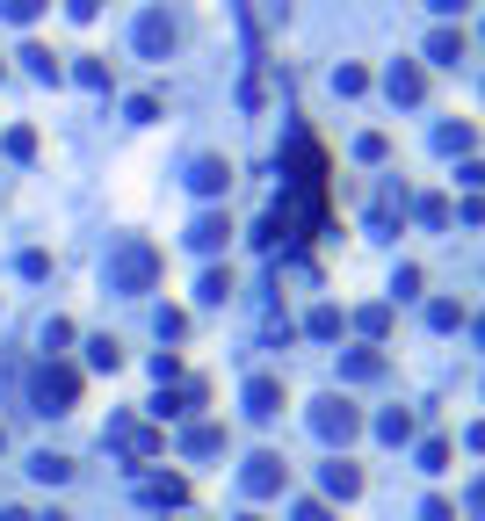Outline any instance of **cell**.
Returning <instances> with one entry per match:
<instances>
[{"instance_id":"6da1fadb","label":"cell","mask_w":485,"mask_h":521,"mask_svg":"<svg viewBox=\"0 0 485 521\" xmlns=\"http://www.w3.org/2000/svg\"><path fill=\"white\" fill-rule=\"evenodd\" d=\"M160 268H167V261H160L153 239H145V232H124V239L109 247V268H102V275H109L116 297H145V290L160 283Z\"/></svg>"},{"instance_id":"7a4b0ae2","label":"cell","mask_w":485,"mask_h":521,"mask_svg":"<svg viewBox=\"0 0 485 521\" xmlns=\"http://www.w3.org/2000/svg\"><path fill=\"white\" fill-rule=\"evenodd\" d=\"M80 406V370H66V362H44L37 377H29V413H73Z\"/></svg>"},{"instance_id":"3957f363","label":"cell","mask_w":485,"mask_h":521,"mask_svg":"<svg viewBox=\"0 0 485 521\" xmlns=\"http://www.w3.org/2000/svg\"><path fill=\"white\" fill-rule=\"evenodd\" d=\"M312 435H319V442H333V449H348V442L362 435V413L348 406L341 391H326L319 406H312Z\"/></svg>"},{"instance_id":"277c9868","label":"cell","mask_w":485,"mask_h":521,"mask_svg":"<svg viewBox=\"0 0 485 521\" xmlns=\"http://www.w3.org/2000/svg\"><path fill=\"white\" fill-rule=\"evenodd\" d=\"M109 449L131 456V464H153V456L167 449V435H160V427H145V420H131V413H116L109 420Z\"/></svg>"},{"instance_id":"5b68a950","label":"cell","mask_w":485,"mask_h":521,"mask_svg":"<svg viewBox=\"0 0 485 521\" xmlns=\"http://www.w3.org/2000/svg\"><path fill=\"white\" fill-rule=\"evenodd\" d=\"M239 485H247V500H276L283 485H290V464H283L276 449H254L247 471H239Z\"/></svg>"},{"instance_id":"8992f818","label":"cell","mask_w":485,"mask_h":521,"mask_svg":"<svg viewBox=\"0 0 485 521\" xmlns=\"http://www.w3.org/2000/svg\"><path fill=\"white\" fill-rule=\"evenodd\" d=\"M131 44H138V58H153V66H160V58L181 44V29H174V15H167V8H145V15H138V29H131Z\"/></svg>"},{"instance_id":"52a82bcc","label":"cell","mask_w":485,"mask_h":521,"mask_svg":"<svg viewBox=\"0 0 485 521\" xmlns=\"http://www.w3.org/2000/svg\"><path fill=\"white\" fill-rule=\"evenodd\" d=\"M384 95L406 102V109L428 95V73H420V58H391V66H384Z\"/></svg>"},{"instance_id":"ba28073f","label":"cell","mask_w":485,"mask_h":521,"mask_svg":"<svg viewBox=\"0 0 485 521\" xmlns=\"http://www.w3.org/2000/svg\"><path fill=\"white\" fill-rule=\"evenodd\" d=\"M406 210H413V189H406V181H384V189H377V203H370V232L406 225Z\"/></svg>"},{"instance_id":"9c48e42d","label":"cell","mask_w":485,"mask_h":521,"mask_svg":"<svg viewBox=\"0 0 485 521\" xmlns=\"http://www.w3.org/2000/svg\"><path fill=\"white\" fill-rule=\"evenodd\" d=\"M239 398H247V413H254V420H276V413L290 406L283 377H268V370H261V377H247V391H239Z\"/></svg>"},{"instance_id":"30bf717a","label":"cell","mask_w":485,"mask_h":521,"mask_svg":"<svg viewBox=\"0 0 485 521\" xmlns=\"http://www.w3.org/2000/svg\"><path fill=\"white\" fill-rule=\"evenodd\" d=\"M319 493H326V500H355V493H362V464L326 456V464H319Z\"/></svg>"},{"instance_id":"8fae6325","label":"cell","mask_w":485,"mask_h":521,"mask_svg":"<svg viewBox=\"0 0 485 521\" xmlns=\"http://www.w3.org/2000/svg\"><path fill=\"white\" fill-rule=\"evenodd\" d=\"M189 189H196V196H225V189H232V160H218V152H203V160L189 167Z\"/></svg>"},{"instance_id":"7c38bea8","label":"cell","mask_w":485,"mask_h":521,"mask_svg":"<svg viewBox=\"0 0 485 521\" xmlns=\"http://www.w3.org/2000/svg\"><path fill=\"white\" fill-rule=\"evenodd\" d=\"M225 239H232V218H225V210H203V218L189 225V247H196V254H218Z\"/></svg>"},{"instance_id":"4fadbf2b","label":"cell","mask_w":485,"mask_h":521,"mask_svg":"<svg viewBox=\"0 0 485 521\" xmlns=\"http://www.w3.org/2000/svg\"><path fill=\"white\" fill-rule=\"evenodd\" d=\"M428 58H435V66H464V58H471V37H464V29H435V37H428Z\"/></svg>"},{"instance_id":"5bb4252c","label":"cell","mask_w":485,"mask_h":521,"mask_svg":"<svg viewBox=\"0 0 485 521\" xmlns=\"http://www.w3.org/2000/svg\"><path fill=\"white\" fill-rule=\"evenodd\" d=\"M341 377H348V384H377V377H384V355H377V348H348V355H341Z\"/></svg>"},{"instance_id":"9a60e30c","label":"cell","mask_w":485,"mask_h":521,"mask_svg":"<svg viewBox=\"0 0 485 521\" xmlns=\"http://www.w3.org/2000/svg\"><path fill=\"white\" fill-rule=\"evenodd\" d=\"M218 449H225V427L218 420H196L189 435H181V456H218Z\"/></svg>"},{"instance_id":"2e32d148","label":"cell","mask_w":485,"mask_h":521,"mask_svg":"<svg viewBox=\"0 0 485 521\" xmlns=\"http://www.w3.org/2000/svg\"><path fill=\"white\" fill-rule=\"evenodd\" d=\"M15 58H22V66H29V80H51V87L66 80V66H58V58H51V44H22Z\"/></svg>"},{"instance_id":"e0dca14e","label":"cell","mask_w":485,"mask_h":521,"mask_svg":"<svg viewBox=\"0 0 485 521\" xmlns=\"http://www.w3.org/2000/svg\"><path fill=\"white\" fill-rule=\"evenodd\" d=\"M203 406V384H189V391H160L153 398V420H181V413H196Z\"/></svg>"},{"instance_id":"ac0fdd59","label":"cell","mask_w":485,"mask_h":521,"mask_svg":"<svg viewBox=\"0 0 485 521\" xmlns=\"http://www.w3.org/2000/svg\"><path fill=\"white\" fill-rule=\"evenodd\" d=\"M341 304H312V312H305V333H312V341H341Z\"/></svg>"},{"instance_id":"d6986e66","label":"cell","mask_w":485,"mask_h":521,"mask_svg":"<svg viewBox=\"0 0 485 521\" xmlns=\"http://www.w3.org/2000/svg\"><path fill=\"white\" fill-rule=\"evenodd\" d=\"M138 493L153 500V507H181V500H189V478H174V471H167V478H145Z\"/></svg>"},{"instance_id":"ffe728a7","label":"cell","mask_w":485,"mask_h":521,"mask_svg":"<svg viewBox=\"0 0 485 521\" xmlns=\"http://www.w3.org/2000/svg\"><path fill=\"white\" fill-rule=\"evenodd\" d=\"M87 362H95V370H124V341H116V333H95V341H87Z\"/></svg>"},{"instance_id":"44dd1931","label":"cell","mask_w":485,"mask_h":521,"mask_svg":"<svg viewBox=\"0 0 485 521\" xmlns=\"http://www.w3.org/2000/svg\"><path fill=\"white\" fill-rule=\"evenodd\" d=\"M29 478H37V485H66L73 478V456H51V449L29 456Z\"/></svg>"},{"instance_id":"7402d4cb","label":"cell","mask_w":485,"mask_h":521,"mask_svg":"<svg viewBox=\"0 0 485 521\" xmlns=\"http://www.w3.org/2000/svg\"><path fill=\"white\" fill-rule=\"evenodd\" d=\"M377 435H384L391 449H399V442H413V413H406V406H384V413H377Z\"/></svg>"},{"instance_id":"603a6c76","label":"cell","mask_w":485,"mask_h":521,"mask_svg":"<svg viewBox=\"0 0 485 521\" xmlns=\"http://www.w3.org/2000/svg\"><path fill=\"white\" fill-rule=\"evenodd\" d=\"M239 283H232V268H203V283H196V304H225Z\"/></svg>"},{"instance_id":"cb8c5ba5","label":"cell","mask_w":485,"mask_h":521,"mask_svg":"<svg viewBox=\"0 0 485 521\" xmlns=\"http://www.w3.org/2000/svg\"><path fill=\"white\" fill-rule=\"evenodd\" d=\"M355 333H362V341H384V333H391V304H362V312H355Z\"/></svg>"},{"instance_id":"d4e9b609","label":"cell","mask_w":485,"mask_h":521,"mask_svg":"<svg viewBox=\"0 0 485 521\" xmlns=\"http://www.w3.org/2000/svg\"><path fill=\"white\" fill-rule=\"evenodd\" d=\"M73 80H80V87H95V95H109L116 66H109V58H80V66H73Z\"/></svg>"},{"instance_id":"484cf974","label":"cell","mask_w":485,"mask_h":521,"mask_svg":"<svg viewBox=\"0 0 485 521\" xmlns=\"http://www.w3.org/2000/svg\"><path fill=\"white\" fill-rule=\"evenodd\" d=\"M428 326H435V333H457V326H464V304H457V297H435V304H428Z\"/></svg>"},{"instance_id":"4316f807","label":"cell","mask_w":485,"mask_h":521,"mask_svg":"<svg viewBox=\"0 0 485 521\" xmlns=\"http://www.w3.org/2000/svg\"><path fill=\"white\" fill-rule=\"evenodd\" d=\"M435 145H442V152H471V145H478V131H471V124H442V131H435Z\"/></svg>"},{"instance_id":"83f0119b","label":"cell","mask_w":485,"mask_h":521,"mask_svg":"<svg viewBox=\"0 0 485 521\" xmlns=\"http://www.w3.org/2000/svg\"><path fill=\"white\" fill-rule=\"evenodd\" d=\"M355 160H370V167L391 160V138H384V131H362V138H355Z\"/></svg>"},{"instance_id":"f1b7e54d","label":"cell","mask_w":485,"mask_h":521,"mask_svg":"<svg viewBox=\"0 0 485 521\" xmlns=\"http://www.w3.org/2000/svg\"><path fill=\"white\" fill-rule=\"evenodd\" d=\"M362 87H370L362 66H333V95H362Z\"/></svg>"},{"instance_id":"f546056e","label":"cell","mask_w":485,"mask_h":521,"mask_svg":"<svg viewBox=\"0 0 485 521\" xmlns=\"http://www.w3.org/2000/svg\"><path fill=\"white\" fill-rule=\"evenodd\" d=\"M8 160H37V131H29V124L8 131Z\"/></svg>"},{"instance_id":"4dcf8cb0","label":"cell","mask_w":485,"mask_h":521,"mask_svg":"<svg viewBox=\"0 0 485 521\" xmlns=\"http://www.w3.org/2000/svg\"><path fill=\"white\" fill-rule=\"evenodd\" d=\"M413 210H420V225H428V232H442V225H449V203H442V196H420Z\"/></svg>"},{"instance_id":"1f68e13d","label":"cell","mask_w":485,"mask_h":521,"mask_svg":"<svg viewBox=\"0 0 485 521\" xmlns=\"http://www.w3.org/2000/svg\"><path fill=\"white\" fill-rule=\"evenodd\" d=\"M420 471H449V442H442V435L420 442Z\"/></svg>"},{"instance_id":"d6a6232c","label":"cell","mask_w":485,"mask_h":521,"mask_svg":"<svg viewBox=\"0 0 485 521\" xmlns=\"http://www.w3.org/2000/svg\"><path fill=\"white\" fill-rule=\"evenodd\" d=\"M0 15H8V22H22V29H29V22L44 15V0H0Z\"/></svg>"},{"instance_id":"836d02e7","label":"cell","mask_w":485,"mask_h":521,"mask_svg":"<svg viewBox=\"0 0 485 521\" xmlns=\"http://www.w3.org/2000/svg\"><path fill=\"white\" fill-rule=\"evenodd\" d=\"M268 341L290 348V341H297V319H290V312H268Z\"/></svg>"},{"instance_id":"e575fe53","label":"cell","mask_w":485,"mask_h":521,"mask_svg":"<svg viewBox=\"0 0 485 521\" xmlns=\"http://www.w3.org/2000/svg\"><path fill=\"white\" fill-rule=\"evenodd\" d=\"M189 333V312H174V304H160V341H181Z\"/></svg>"},{"instance_id":"d590c367","label":"cell","mask_w":485,"mask_h":521,"mask_svg":"<svg viewBox=\"0 0 485 521\" xmlns=\"http://www.w3.org/2000/svg\"><path fill=\"white\" fill-rule=\"evenodd\" d=\"M15 268H22V275H29V283H44V275H51V254H44V247H29V254H22V261H15Z\"/></svg>"},{"instance_id":"8d00e7d4","label":"cell","mask_w":485,"mask_h":521,"mask_svg":"<svg viewBox=\"0 0 485 521\" xmlns=\"http://www.w3.org/2000/svg\"><path fill=\"white\" fill-rule=\"evenodd\" d=\"M268 102V87H261V73H247V80H239V109H261Z\"/></svg>"},{"instance_id":"74e56055","label":"cell","mask_w":485,"mask_h":521,"mask_svg":"<svg viewBox=\"0 0 485 521\" xmlns=\"http://www.w3.org/2000/svg\"><path fill=\"white\" fill-rule=\"evenodd\" d=\"M66 341H73V319H44V348L58 355V348H66Z\"/></svg>"},{"instance_id":"f35d334b","label":"cell","mask_w":485,"mask_h":521,"mask_svg":"<svg viewBox=\"0 0 485 521\" xmlns=\"http://www.w3.org/2000/svg\"><path fill=\"white\" fill-rule=\"evenodd\" d=\"M391 297H420V268H413V261H406L399 275H391Z\"/></svg>"},{"instance_id":"ab89813d","label":"cell","mask_w":485,"mask_h":521,"mask_svg":"<svg viewBox=\"0 0 485 521\" xmlns=\"http://www.w3.org/2000/svg\"><path fill=\"white\" fill-rule=\"evenodd\" d=\"M290 521H333V507H326V500H297Z\"/></svg>"},{"instance_id":"60d3db41","label":"cell","mask_w":485,"mask_h":521,"mask_svg":"<svg viewBox=\"0 0 485 521\" xmlns=\"http://www.w3.org/2000/svg\"><path fill=\"white\" fill-rule=\"evenodd\" d=\"M160 116V95H131V124H153Z\"/></svg>"},{"instance_id":"b9f144b4","label":"cell","mask_w":485,"mask_h":521,"mask_svg":"<svg viewBox=\"0 0 485 521\" xmlns=\"http://www.w3.org/2000/svg\"><path fill=\"white\" fill-rule=\"evenodd\" d=\"M420 521H457V507H449V500H428V507H420Z\"/></svg>"},{"instance_id":"7bdbcfd3","label":"cell","mask_w":485,"mask_h":521,"mask_svg":"<svg viewBox=\"0 0 485 521\" xmlns=\"http://www.w3.org/2000/svg\"><path fill=\"white\" fill-rule=\"evenodd\" d=\"M0 521H37V514H29V507H0Z\"/></svg>"},{"instance_id":"ee69618b","label":"cell","mask_w":485,"mask_h":521,"mask_svg":"<svg viewBox=\"0 0 485 521\" xmlns=\"http://www.w3.org/2000/svg\"><path fill=\"white\" fill-rule=\"evenodd\" d=\"M37 521H73V514H58V507H51V514H37Z\"/></svg>"},{"instance_id":"f6af8a7d","label":"cell","mask_w":485,"mask_h":521,"mask_svg":"<svg viewBox=\"0 0 485 521\" xmlns=\"http://www.w3.org/2000/svg\"><path fill=\"white\" fill-rule=\"evenodd\" d=\"M239 521H268V514H239Z\"/></svg>"},{"instance_id":"bcb514c9","label":"cell","mask_w":485,"mask_h":521,"mask_svg":"<svg viewBox=\"0 0 485 521\" xmlns=\"http://www.w3.org/2000/svg\"><path fill=\"white\" fill-rule=\"evenodd\" d=\"M0 449H8V427H0Z\"/></svg>"},{"instance_id":"7dc6e473","label":"cell","mask_w":485,"mask_h":521,"mask_svg":"<svg viewBox=\"0 0 485 521\" xmlns=\"http://www.w3.org/2000/svg\"><path fill=\"white\" fill-rule=\"evenodd\" d=\"M0 80H8V66H0Z\"/></svg>"}]
</instances>
